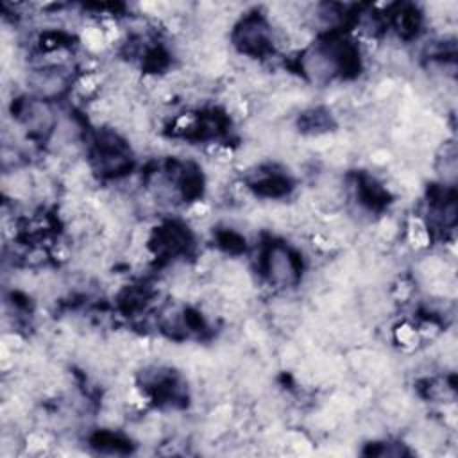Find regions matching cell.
<instances>
[{"instance_id": "obj_1", "label": "cell", "mask_w": 458, "mask_h": 458, "mask_svg": "<svg viewBox=\"0 0 458 458\" xmlns=\"http://www.w3.org/2000/svg\"><path fill=\"white\" fill-rule=\"evenodd\" d=\"M263 268L268 283L276 288H288L299 281V265L295 256L288 247L281 243L268 247L263 258Z\"/></svg>"}]
</instances>
